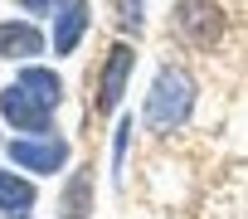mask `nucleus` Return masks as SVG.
Masks as SVG:
<instances>
[{
	"mask_svg": "<svg viewBox=\"0 0 248 219\" xmlns=\"http://www.w3.org/2000/svg\"><path fill=\"white\" fill-rule=\"evenodd\" d=\"M5 151H10V161H15L20 171H34V175H59V171L68 166V156H73L68 137H59V132L15 137V141H5Z\"/></svg>",
	"mask_w": 248,
	"mask_h": 219,
	"instance_id": "3",
	"label": "nucleus"
},
{
	"mask_svg": "<svg viewBox=\"0 0 248 219\" xmlns=\"http://www.w3.org/2000/svg\"><path fill=\"white\" fill-rule=\"evenodd\" d=\"M63 5H68V0H20L25 15H59Z\"/></svg>",
	"mask_w": 248,
	"mask_h": 219,
	"instance_id": "12",
	"label": "nucleus"
},
{
	"mask_svg": "<svg viewBox=\"0 0 248 219\" xmlns=\"http://www.w3.org/2000/svg\"><path fill=\"white\" fill-rule=\"evenodd\" d=\"M88 25H93V5H88V0H68V5L54 15V54H59V59L73 54L78 39L88 34Z\"/></svg>",
	"mask_w": 248,
	"mask_h": 219,
	"instance_id": "6",
	"label": "nucleus"
},
{
	"mask_svg": "<svg viewBox=\"0 0 248 219\" xmlns=\"http://www.w3.org/2000/svg\"><path fill=\"white\" fill-rule=\"evenodd\" d=\"M0 117H5L15 132H25V137L54 132V107L39 102L25 83H5V88H0Z\"/></svg>",
	"mask_w": 248,
	"mask_h": 219,
	"instance_id": "5",
	"label": "nucleus"
},
{
	"mask_svg": "<svg viewBox=\"0 0 248 219\" xmlns=\"http://www.w3.org/2000/svg\"><path fill=\"white\" fill-rule=\"evenodd\" d=\"M195 102H200V88L185 68H170L161 63L151 88H146V102H141V122L151 132H180L190 117H195Z\"/></svg>",
	"mask_w": 248,
	"mask_h": 219,
	"instance_id": "1",
	"label": "nucleus"
},
{
	"mask_svg": "<svg viewBox=\"0 0 248 219\" xmlns=\"http://www.w3.org/2000/svg\"><path fill=\"white\" fill-rule=\"evenodd\" d=\"M117 25L137 34V30H141V0H122V10H117Z\"/></svg>",
	"mask_w": 248,
	"mask_h": 219,
	"instance_id": "11",
	"label": "nucleus"
},
{
	"mask_svg": "<svg viewBox=\"0 0 248 219\" xmlns=\"http://www.w3.org/2000/svg\"><path fill=\"white\" fill-rule=\"evenodd\" d=\"M34 200H39L34 180H25V175H15V171L0 166V214H5V219H30Z\"/></svg>",
	"mask_w": 248,
	"mask_h": 219,
	"instance_id": "8",
	"label": "nucleus"
},
{
	"mask_svg": "<svg viewBox=\"0 0 248 219\" xmlns=\"http://www.w3.org/2000/svg\"><path fill=\"white\" fill-rule=\"evenodd\" d=\"M170 30L190 49H209L224 39V10L219 0H175L170 5Z\"/></svg>",
	"mask_w": 248,
	"mask_h": 219,
	"instance_id": "2",
	"label": "nucleus"
},
{
	"mask_svg": "<svg viewBox=\"0 0 248 219\" xmlns=\"http://www.w3.org/2000/svg\"><path fill=\"white\" fill-rule=\"evenodd\" d=\"M15 83H25V88H30V93H34L39 102H49V107H59V102H63V78H59L54 68H39V63H25Z\"/></svg>",
	"mask_w": 248,
	"mask_h": 219,
	"instance_id": "10",
	"label": "nucleus"
},
{
	"mask_svg": "<svg viewBox=\"0 0 248 219\" xmlns=\"http://www.w3.org/2000/svg\"><path fill=\"white\" fill-rule=\"evenodd\" d=\"M34 54H44V34H39L30 20H0V59L30 63Z\"/></svg>",
	"mask_w": 248,
	"mask_h": 219,
	"instance_id": "7",
	"label": "nucleus"
},
{
	"mask_svg": "<svg viewBox=\"0 0 248 219\" xmlns=\"http://www.w3.org/2000/svg\"><path fill=\"white\" fill-rule=\"evenodd\" d=\"M132 68H137V49L132 44H112L102 68H97V97H93V112L97 117H112L122 97H127V83H132Z\"/></svg>",
	"mask_w": 248,
	"mask_h": 219,
	"instance_id": "4",
	"label": "nucleus"
},
{
	"mask_svg": "<svg viewBox=\"0 0 248 219\" xmlns=\"http://www.w3.org/2000/svg\"><path fill=\"white\" fill-rule=\"evenodd\" d=\"M59 209H63V219H93V166H78L68 175Z\"/></svg>",
	"mask_w": 248,
	"mask_h": 219,
	"instance_id": "9",
	"label": "nucleus"
}]
</instances>
